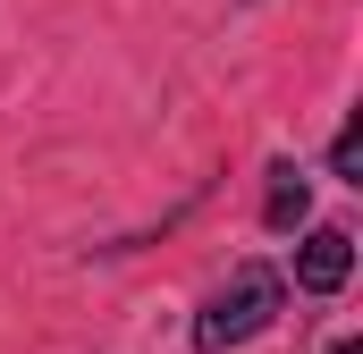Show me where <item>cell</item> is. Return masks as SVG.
Instances as JSON below:
<instances>
[{
    "label": "cell",
    "instance_id": "obj_4",
    "mask_svg": "<svg viewBox=\"0 0 363 354\" xmlns=\"http://www.w3.org/2000/svg\"><path fill=\"white\" fill-rule=\"evenodd\" d=\"M330 169L347 177V185H363V127H355V118L338 127V144H330Z\"/></svg>",
    "mask_w": 363,
    "mask_h": 354
},
{
    "label": "cell",
    "instance_id": "obj_1",
    "mask_svg": "<svg viewBox=\"0 0 363 354\" xmlns=\"http://www.w3.org/2000/svg\"><path fill=\"white\" fill-rule=\"evenodd\" d=\"M279 304H287V278L271 262H237L228 287L194 312V354H228V346H245V338H262L279 321Z\"/></svg>",
    "mask_w": 363,
    "mask_h": 354
},
{
    "label": "cell",
    "instance_id": "obj_3",
    "mask_svg": "<svg viewBox=\"0 0 363 354\" xmlns=\"http://www.w3.org/2000/svg\"><path fill=\"white\" fill-rule=\"evenodd\" d=\"M304 211H313V185L296 177V161H279V169H271V194H262V219H271L279 236H287V228H296Z\"/></svg>",
    "mask_w": 363,
    "mask_h": 354
},
{
    "label": "cell",
    "instance_id": "obj_5",
    "mask_svg": "<svg viewBox=\"0 0 363 354\" xmlns=\"http://www.w3.org/2000/svg\"><path fill=\"white\" fill-rule=\"evenodd\" d=\"M330 354H363V346H355V338H338V346H330Z\"/></svg>",
    "mask_w": 363,
    "mask_h": 354
},
{
    "label": "cell",
    "instance_id": "obj_2",
    "mask_svg": "<svg viewBox=\"0 0 363 354\" xmlns=\"http://www.w3.org/2000/svg\"><path fill=\"white\" fill-rule=\"evenodd\" d=\"M355 278V236L347 228H313L304 245H296V287L304 295H338Z\"/></svg>",
    "mask_w": 363,
    "mask_h": 354
}]
</instances>
